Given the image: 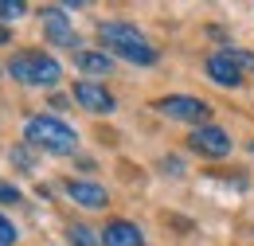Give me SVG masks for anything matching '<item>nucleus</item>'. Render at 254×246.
I'll list each match as a JSON object with an SVG mask.
<instances>
[{
  "instance_id": "obj_1",
  "label": "nucleus",
  "mask_w": 254,
  "mask_h": 246,
  "mask_svg": "<svg viewBox=\"0 0 254 246\" xmlns=\"http://www.w3.org/2000/svg\"><path fill=\"white\" fill-rule=\"evenodd\" d=\"M98 39H102L106 55L126 59V62H133V66H157L160 62V51L141 35V28L129 24V20H102V24H98Z\"/></svg>"
},
{
  "instance_id": "obj_2",
  "label": "nucleus",
  "mask_w": 254,
  "mask_h": 246,
  "mask_svg": "<svg viewBox=\"0 0 254 246\" xmlns=\"http://www.w3.org/2000/svg\"><path fill=\"white\" fill-rule=\"evenodd\" d=\"M24 145H32L35 153H51V156H74L78 153V133L51 114H35L24 122Z\"/></svg>"
},
{
  "instance_id": "obj_3",
  "label": "nucleus",
  "mask_w": 254,
  "mask_h": 246,
  "mask_svg": "<svg viewBox=\"0 0 254 246\" xmlns=\"http://www.w3.org/2000/svg\"><path fill=\"white\" fill-rule=\"evenodd\" d=\"M8 74L16 82H24V86H43V90H51V86L63 82V66H59V59H51L47 51H16L8 59Z\"/></svg>"
},
{
  "instance_id": "obj_4",
  "label": "nucleus",
  "mask_w": 254,
  "mask_h": 246,
  "mask_svg": "<svg viewBox=\"0 0 254 246\" xmlns=\"http://www.w3.org/2000/svg\"><path fill=\"white\" fill-rule=\"evenodd\" d=\"M157 114H164L168 122H188L199 129L211 118V106L203 98H191V94H168V98H157Z\"/></svg>"
},
{
  "instance_id": "obj_5",
  "label": "nucleus",
  "mask_w": 254,
  "mask_h": 246,
  "mask_svg": "<svg viewBox=\"0 0 254 246\" xmlns=\"http://www.w3.org/2000/svg\"><path fill=\"white\" fill-rule=\"evenodd\" d=\"M39 20H43V35H47L55 47L82 51V43H78V31H74V20H66V12L59 8V4H47V8H39Z\"/></svg>"
},
{
  "instance_id": "obj_6",
  "label": "nucleus",
  "mask_w": 254,
  "mask_h": 246,
  "mask_svg": "<svg viewBox=\"0 0 254 246\" xmlns=\"http://www.w3.org/2000/svg\"><path fill=\"white\" fill-rule=\"evenodd\" d=\"M188 149L195 156H207V160H223V156H231V133L207 122V125H199V129H191Z\"/></svg>"
},
{
  "instance_id": "obj_7",
  "label": "nucleus",
  "mask_w": 254,
  "mask_h": 246,
  "mask_svg": "<svg viewBox=\"0 0 254 246\" xmlns=\"http://www.w3.org/2000/svg\"><path fill=\"white\" fill-rule=\"evenodd\" d=\"M74 102H78L86 114H114V110H118V98L106 90L102 82H90V78L74 82Z\"/></svg>"
},
{
  "instance_id": "obj_8",
  "label": "nucleus",
  "mask_w": 254,
  "mask_h": 246,
  "mask_svg": "<svg viewBox=\"0 0 254 246\" xmlns=\"http://www.w3.org/2000/svg\"><path fill=\"white\" fill-rule=\"evenodd\" d=\"M63 191L86 211H106V203H110V191L102 184H94V180H66Z\"/></svg>"
},
{
  "instance_id": "obj_9",
  "label": "nucleus",
  "mask_w": 254,
  "mask_h": 246,
  "mask_svg": "<svg viewBox=\"0 0 254 246\" xmlns=\"http://www.w3.org/2000/svg\"><path fill=\"white\" fill-rule=\"evenodd\" d=\"M203 70H207V78H211L215 86H223V90H235V86H243V78H247V74H243L235 62L227 59V51H215V55H207Z\"/></svg>"
},
{
  "instance_id": "obj_10",
  "label": "nucleus",
  "mask_w": 254,
  "mask_h": 246,
  "mask_svg": "<svg viewBox=\"0 0 254 246\" xmlns=\"http://www.w3.org/2000/svg\"><path fill=\"white\" fill-rule=\"evenodd\" d=\"M102 246H145V235L129 219H110L102 231Z\"/></svg>"
},
{
  "instance_id": "obj_11",
  "label": "nucleus",
  "mask_w": 254,
  "mask_h": 246,
  "mask_svg": "<svg viewBox=\"0 0 254 246\" xmlns=\"http://www.w3.org/2000/svg\"><path fill=\"white\" fill-rule=\"evenodd\" d=\"M74 66L82 70V74H110L114 70V55H106V51H74Z\"/></svg>"
},
{
  "instance_id": "obj_12",
  "label": "nucleus",
  "mask_w": 254,
  "mask_h": 246,
  "mask_svg": "<svg viewBox=\"0 0 254 246\" xmlns=\"http://www.w3.org/2000/svg\"><path fill=\"white\" fill-rule=\"evenodd\" d=\"M66 243L70 246H102V235H94V231L82 227V223H70V227H66Z\"/></svg>"
},
{
  "instance_id": "obj_13",
  "label": "nucleus",
  "mask_w": 254,
  "mask_h": 246,
  "mask_svg": "<svg viewBox=\"0 0 254 246\" xmlns=\"http://www.w3.org/2000/svg\"><path fill=\"white\" fill-rule=\"evenodd\" d=\"M227 59L235 62L243 74H254V51H247V47H227Z\"/></svg>"
},
{
  "instance_id": "obj_14",
  "label": "nucleus",
  "mask_w": 254,
  "mask_h": 246,
  "mask_svg": "<svg viewBox=\"0 0 254 246\" xmlns=\"http://www.w3.org/2000/svg\"><path fill=\"white\" fill-rule=\"evenodd\" d=\"M24 12H28V4H24V0H0V20H4V24L20 20Z\"/></svg>"
},
{
  "instance_id": "obj_15",
  "label": "nucleus",
  "mask_w": 254,
  "mask_h": 246,
  "mask_svg": "<svg viewBox=\"0 0 254 246\" xmlns=\"http://www.w3.org/2000/svg\"><path fill=\"white\" fill-rule=\"evenodd\" d=\"M16 239H20V231H16V223L0 215V246H16Z\"/></svg>"
},
{
  "instance_id": "obj_16",
  "label": "nucleus",
  "mask_w": 254,
  "mask_h": 246,
  "mask_svg": "<svg viewBox=\"0 0 254 246\" xmlns=\"http://www.w3.org/2000/svg\"><path fill=\"white\" fill-rule=\"evenodd\" d=\"M35 149H32V145H20V149H12V164H16V168H32V164H35Z\"/></svg>"
},
{
  "instance_id": "obj_17",
  "label": "nucleus",
  "mask_w": 254,
  "mask_h": 246,
  "mask_svg": "<svg viewBox=\"0 0 254 246\" xmlns=\"http://www.w3.org/2000/svg\"><path fill=\"white\" fill-rule=\"evenodd\" d=\"M24 195H20V187L8 184V180H0V203H20Z\"/></svg>"
},
{
  "instance_id": "obj_18",
  "label": "nucleus",
  "mask_w": 254,
  "mask_h": 246,
  "mask_svg": "<svg viewBox=\"0 0 254 246\" xmlns=\"http://www.w3.org/2000/svg\"><path fill=\"white\" fill-rule=\"evenodd\" d=\"M160 168H164V172H176V176L184 172V164H180L176 156H164V160H160Z\"/></svg>"
},
{
  "instance_id": "obj_19",
  "label": "nucleus",
  "mask_w": 254,
  "mask_h": 246,
  "mask_svg": "<svg viewBox=\"0 0 254 246\" xmlns=\"http://www.w3.org/2000/svg\"><path fill=\"white\" fill-rule=\"evenodd\" d=\"M8 39H12V35H8V31H4V28H0V43H8Z\"/></svg>"
},
{
  "instance_id": "obj_20",
  "label": "nucleus",
  "mask_w": 254,
  "mask_h": 246,
  "mask_svg": "<svg viewBox=\"0 0 254 246\" xmlns=\"http://www.w3.org/2000/svg\"><path fill=\"white\" fill-rule=\"evenodd\" d=\"M247 149H251V156H254V141H251V145H247Z\"/></svg>"
}]
</instances>
